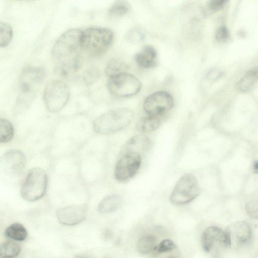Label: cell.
<instances>
[{"mask_svg":"<svg viewBox=\"0 0 258 258\" xmlns=\"http://www.w3.org/2000/svg\"><path fill=\"white\" fill-rule=\"evenodd\" d=\"M134 118L133 112L127 108H118L98 116L93 121L94 132L101 135H111L126 127Z\"/></svg>","mask_w":258,"mask_h":258,"instance_id":"obj_1","label":"cell"},{"mask_svg":"<svg viewBox=\"0 0 258 258\" xmlns=\"http://www.w3.org/2000/svg\"><path fill=\"white\" fill-rule=\"evenodd\" d=\"M45 69L41 67H28L22 71L19 80L20 92L17 101V108H27L31 103L35 92L46 77Z\"/></svg>","mask_w":258,"mask_h":258,"instance_id":"obj_2","label":"cell"},{"mask_svg":"<svg viewBox=\"0 0 258 258\" xmlns=\"http://www.w3.org/2000/svg\"><path fill=\"white\" fill-rule=\"evenodd\" d=\"M113 39V33L108 29L90 28L82 32L81 48L93 55H100L110 47Z\"/></svg>","mask_w":258,"mask_h":258,"instance_id":"obj_3","label":"cell"},{"mask_svg":"<svg viewBox=\"0 0 258 258\" xmlns=\"http://www.w3.org/2000/svg\"><path fill=\"white\" fill-rule=\"evenodd\" d=\"M82 32L78 29L69 30L56 40L52 50V55L57 60H64L78 54L81 48Z\"/></svg>","mask_w":258,"mask_h":258,"instance_id":"obj_4","label":"cell"},{"mask_svg":"<svg viewBox=\"0 0 258 258\" xmlns=\"http://www.w3.org/2000/svg\"><path fill=\"white\" fill-rule=\"evenodd\" d=\"M47 184V177L45 171L39 167L30 170L21 190L22 197L26 201L34 202L44 195Z\"/></svg>","mask_w":258,"mask_h":258,"instance_id":"obj_5","label":"cell"},{"mask_svg":"<svg viewBox=\"0 0 258 258\" xmlns=\"http://www.w3.org/2000/svg\"><path fill=\"white\" fill-rule=\"evenodd\" d=\"M70 96V89L66 83L60 80H53L46 86L43 99L50 112H57L64 107Z\"/></svg>","mask_w":258,"mask_h":258,"instance_id":"obj_6","label":"cell"},{"mask_svg":"<svg viewBox=\"0 0 258 258\" xmlns=\"http://www.w3.org/2000/svg\"><path fill=\"white\" fill-rule=\"evenodd\" d=\"M200 189L196 178L191 174L182 176L176 184L170 196V202L175 205L187 204L200 194Z\"/></svg>","mask_w":258,"mask_h":258,"instance_id":"obj_7","label":"cell"},{"mask_svg":"<svg viewBox=\"0 0 258 258\" xmlns=\"http://www.w3.org/2000/svg\"><path fill=\"white\" fill-rule=\"evenodd\" d=\"M107 87L113 95L125 97L138 93L142 84L136 76L125 72L109 77Z\"/></svg>","mask_w":258,"mask_h":258,"instance_id":"obj_8","label":"cell"},{"mask_svg":"<svg viewBox=\"0 0 258 258\" xmlns=\"http://www.w3.org/2000/svg\"><path fill=\"white\" fill-rule=\"evenodd\" d=\"M26 163L25 155L21 151L11 150L0 157V174L10 179L19 177Z\"/></svg>","mask_w":258,"mask_h":258,"instance_id":"obj_9","label":"cell"},{"mask_svg":"<svg viewBox=\"0 0 258 258\" xmlns=\"http://www.w3.org/2000/svg\"><path fill=\"white\" fill-rule=\"evenodd\" d=\"M141 156L134 153L120 155L114 170L115 179L119 182L126 181L134 176L140 168Z\"/></svg>","mask_w":258,"mask_h":258,"instance_id":"obj_10","label":"cell"},{"mask_svg":"<svg viewBox=\"0 0 258 258\" xmlns=\"http://www.w3.org/2000/svg\"><path fill=\"white\" fill-rule=\"evenodd\" d=\"M173 104V99L170 94L165 91H158L146 98L143 108L149 115L158 116L171 109Z\"/></svg>","mask_w":258,"mask_h":258,"instance_id":"obj_11","label":"cell"},{"mask_svg":"<svg viewBox=\"0 0 258 258\" xmlns=\"http://www.w3.org/2000/svg\"><path fill=\"white\" fill-rule=\"evenodd\" d=\"M201 242L204 250L207 252H211L218 246H230L226 231L215 226L209 227L205 230Z\"/></svg>","mask_w":258,"mask_h":258,"instance_id":"obj_12","label":"cell"},{"mask_svg":"<svg viewBox=\"0 0 258 258\" xmlns=\"http://www.w3.org/2000/svg\"><path fill=\"white\" fill-rule=\"evenodd\" d=\"M87 211V207L85 204L71 205L58 209L56 216L61 224L74 226L84 220Z\"/></svg>","mask_w":258,"mask_h":258,"instance_id":"obj_13","label":"cell"},{"mask_svg":"<svg viewBox=\"0 0 258 258\" xmlns=\"http://www.w3.org/2000/svg\"><path fill=\"white\" fill-rule=\"evenodd\" d=\"M227 234L230 246L242 245L247 243L252 236V230L245 221H238L230 224L227 227Z\"/></svg>","mask_w":258,"mask_h":258,"instance_id":"obj_14","label":"cell"},{"mask_svg":"<svg viewBox=\"0 0 258 258\" xmlns=\"http://www.w3.org/2000/svg\"><path fill=\"white\" fill-rule=\"evenodd\" d=\"M150 146L151 141L148 137L137 135L131 138L124 145L120 155L134 153L141 155L149 150Z\"/></svg>","mask_w":258,"mask_h":258,"instance_id":"obj_15","label":"cell"},{"mask_svg":"<svg viewBox=\"0 0 258 258\" xmlns=\"http://www.w3.org/2000/svg\"><path fill=\"white\" fill-rule=\"evenodd\" d=\"M157 53L151 46H145L135 55V60L138 64L145 68H150L156 64Z\"/></svg>","mask_w":258,"mask_h":258,"instance_id":"obj_16","label":"cell"},{"mask_svg":"<svg viewBox=\"0 0 258 258\" xmlns=\"http://www.w3.org/2000/svg\"><path fill=\"white\" fill-rule=\"evenodd\" d=\"M122 203L121 196L117 194L105 197L98 205V211L102 213H110L116 210Z\"/></svg>","mask_w":258,"mask_h":258,"instance_id":"obj_17","label":"cell"},{"mask_svg":"<svg viewBox=\"0 0 258 258\" xmlns=\"http://www.w3.org/2000/svg\"><path fill=\"white\" fill-rule=\"evenodd\" d=\"M257 73L256 67L247 71L237 82V89L241 92H246L250 90L257 81Z\"/></svg>","mask_w":258,"mask_h":258,"instance_id":"obj_18","label":"cell"},{"mask_svg":"<svg viewBox=\"0 0 258 258\" xmlns=\"http://www.w3.org/2000/svg\"><path fill=\"white\" fill-rule=\"evenodd\" d=\"M80 66L81 58L78 54L61 62L58 67V71L61 75L66 76L76 72Z\"/></svg>","mask_w":258,"mask_h":258,"instance_id":"obj_19","label":"cell"},{"mask_svg":"<svg viewBox=\"0 0 258 258\" xmlns=\"http://www.w3.org/2000/svg\"><path fill=\"white\" fill-rule=\"evenodd\" d=\"M160 124L161 122L158 116L148 115L138 121L136 127L140 132L148 133L157 129Z\"/></svg>","mask_w":258,"mask_h":258,"instance_id":"obj_20","label":"cell"},{"mask_svg":"<svg viewBox=\"0 0 258 258\" xmlns=\"http://www.w3.org/2000/svg\"><path fill=\"white\" fill-rule=\"evenodd\" d=\"M5 234L8 237L16 241H22L27 237V231L25 227L19 223H14L7 227Z\"/></svg>","mask_w":258,"mask_h":258,"instance_id":"obj_21","label":"cell"},{"mask_svg":"<svg viewBox=\"0 0 258 258\" xmlns=\"http://www.w3.org/2000/svg\"><path fill=\"white\" fill-rule=\"evenodd\" d=\"M21 252L20 245L12 241H8L0 244L1 258H14Z\"/></svg>","mask_w":258,"mask_h":258,"instance_id":"obj_22","label":"cell"},{"mask_svg":"<svg viewBox=\"0 0 258 258\" xmlns=\"http://www.w3.org/2000/svg\"><path fill=\"white\" fill-rule=\"evenodd\" d=\"M127 69L128 66L124 61L118 59H113L107 63L105 72L107 76L111 77L125 73Z\"/></svg>","mask_w":258,"mask_h":258,"instance_id":"obj_23","label":"cell"},{"mask_svg":"<svg viewBox=\"0 0 258 258\" xmlns=\"http://www.w3.org/2000/svg\"><path fill=\"white\" fill-rule=\"evenodd\" d=\"M156 242L155 237L147 235L141 237L138 241L137 248L140 253L147 254L154 250Z\"/></svg>","mask_w":258,"mask_h":258,"instance_id":"obj_24","label":"cell"},{"mask_svg":"<svg viewBox=\"0 0 258 258\" xmlns=\"http://www.w3.org/2000/svg\"><path fill=\"white\" fill-rule=\"evenodd\" d=\"M14 127L11 122L5 118H0V143H7L13 138Z\"/></svg>","mask_w":258,"mask_h":258,"instance_id":"obj_25","label":"cell"},{"mask_svg":"<svg viewBox=\"0 0 258 258\" xmlns=\"http://www.w3.org/2000/svg\"><path fill=\"white\" fill-rule=\"evenodd\" d=\"M13 37V29L11 26L4 22H0V47L7 46Z\"/></svg>","mask_w":258,"mask_h":258,"instance_id":"obj_26","label":"cell"},{"mask_svg":"<svg viewBox=\"0 0 258 258\" xmlns=\"http://www.w3.org/2000/svg\"><path fill=\"white\" fill-rule=\"evenodd\" d=\"M130 8V5L126 1H118L111 7L108 13L111 16H121L125 15Z\"/></svg>","mask_w":258,"mask_h":258,"instance_id":"obj_27","label":"cell"},{"mask_svg":"<svg viewBox=\"0 0 258 258\" xmlns=\"http://www.w3.org/2000/svg\"><path fill=\"white\" fill-rule=\"evenodd\" d=\"M176 248V245L171 240L166 239L163 240L157 246H156L154 250L158 253H163L173 251Z\"/></svg>","mask_w":258,"mask_h":258,"instance_id":"obj_28","label":"cell"},{"mask_svg":"<svg viewBox=\"0 0 258 258\" xmlns=\"http://www.w3.org/2000/svg\"><path fill=\"white\" fill-rule=\"evenodd\" d=\"M225 0H212L209 1L207 6V11L210 13L218 11L223 8L227 3Z\"/></svg>","mask_w":258,"mask_h":258,"instance_id":"obj_29","label":"cell"},{"mask_svg":"<svg viewBox=\"0 0 258 258\" xmlns=\"http://www.w3.org/2000/svg\"><path fill=\"white\" fill-rule=\"evenodd\" d=\"M230 37V34L227 27L225 26H221L216 32L215 38L219 42H225Z\"/></svg>","mask_w":258,"mask_h":258,"instance_id":"obj_30","label":"cell"},{"mask_svg":"<svg viewBox=\"0 0 258 258\" xmlns=\"http://www.w3.org/2000/svg\"><path fill=\"white\" fill-rule=\"evenodd\" d=\"M143 34L138 30L133 29L126 35V39L131 42H139L143 39Z\"/></svg>","mask_w":258,"mask_h":258,"instance_id":"obj_31","label":"cell"},{"mask_svg":"<svg viewBox=\"0 0 258 258\" xmlns=\"http://www.w3.org/2000/svg\"><path fill=\"white\" fill-rule=\"evenodd\" d=\"M247 214L252 218H257V204L256 202L251 201L248 203L245 207Z\"/></svg>","mask_w":258,"mask_h":258,"instance_id":"obj_32","label":"cell"},{"mask_svg":"<svg viewBox=\"0 0 258 258\" xmlns=\"http://www.w3.org/2000/svg\"><path fill=\"white\" fill-rule=\"evenodd\" d=\"M75 258H92L91 256L85 254H76Z\"/></svg>","mask_w":258,"mask_h":258,"instance_id":"obj_33","label":"cell"},{"mask_svg":"<svg viewBox=\"0 0 258 258\" xmlns=\"http://www.w3.org/2000/svg\"><path fill=\"white\" fill-rule=\"evenodd\" d=\"M257 169H258V162L257 161H255L253 164V170L255 172H257Z\"/></svg>","mask_w":258,"mask_h":258,"instance_id":"obj_34","label":"cell"},{"mask_svg":"<svg viewBox=\"0 0 258 258\" xmlns=\"http://www.w3.org/2000/svg\"><path fill=\"white\" fill-rule=\"evenodd\" d=\"M169 258H172V257H169Z\"/></svg>","mask_w":258,"mask_h":258,"instance_id":"obj_35","label":"cell"},{"mask_svg":"<svg viewBox=\"0 0 258 258\" xmlns=\"http://www.w3.org/2000/svg\"><path fill=\"white\" fill-rule=\"evenodd\" d=\"M105 258H107V257H105Z\"/></svg>","mask_w":258,"mask_h":258,"instance_id":"obj_36","label":"cell"}]
</instances>
